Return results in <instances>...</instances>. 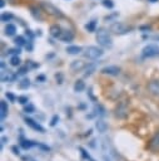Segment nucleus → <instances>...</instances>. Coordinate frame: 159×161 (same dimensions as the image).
I'll list each match as a JSON object with an SVG mask.
<instances>
[{
	"mask_svg": "<svg viewBox=\"0 0 159 161\" xmlns=\"http://www.w3.org/2000/svg\"><path fill=\"white\" fill-rule=\"evenodd\" d=\"M96 42L103 48H110L113 45L111 36H110L109 31L105 30V29H100V30L96 31Z\"/></svg>",
	"mask_w": 159,
	"mask_h": 161,
	"instance_id": "f257e3e1",
	"label": "nucleus"
},
{
	"mask_svg": "<svg viewBox=\"0 0 159 161\" xmlns=\"http://www.w3.org/2000/svg\"><path fill=\"white\" fill-rule=\"evenodd\" d=\"M103 54H104L103 49H101V48H98V47H94V45L88 47V48L85 49V52H84V57L88 58V59H91V60L100 58Z\"/></svg>",
	"mask_w": 159,
	"mask_h": 161,
	"instance_id": "f03ea898",
	"label": "nucleus"
},
{
	"mask_svg": "<svg viewBox=\"0 0 159 161\" xmlns=\"http://www.w3.org/2000/svg\"><path fill=\"white\" fill-rule=\"evenodd\" d=\"M141 55L143 58H153L159 55V47L155 44H148L146 47L143 48L141 50Z\"/></svg>",
	"mask_w": 159,
	"mask_h": 161,
	"instance_id": "7ed1b4c3",
	"label": "nucleus"
},
{
	"mask_svg": "<svg viewBox=\"0 0 159 161\" xmlns=\"http://www.w3.org/2000/svg\"><path fill=\"white\" fill-rule=\"evenodd\" d=\"M25 123L30 127V128H33L34 131H38V132H45V130H44V127L40 125V123H38L36 121H34L33 118H29V117H26L25 118Z\"/></svg>",
	"mask_w": 159,
	"mask_h": 161,
	"instance_id": "20e7f679",
	"label": "nucleus"
},
{
	"mask_svg": "<svg viewBox=\"0 0 159 161\" xmlns=\"http://www.w3.org/2000/svg\"><path fill=\"white\" fill-rule=\"evenodd\" d=\"M103 74H108V75H118L120 73V68L116 65H109V67H104L101 69Z\"/></svg>",
	"mask_w": 159,
	"mask_h": 161,
	"instance_id": "39448f33",
	"label": "nucleus"
},
{
	"mask_svg": "<svg viewBox=\"0 0 159 161\" xmlns=\"http://www.w3.org/2000/svg\"><path fill=\"white\" fill-rule=\"evenodd\" d=\"M148 89L153 96L159 97V80H151L148 83Z\"/></svg>",
	"mask_w": 159,
	"mask_h": 161,
	"instance_id": "423d86ee",
	"label": "nucleus"
},
{
	"mask_svg": "<svg viewBox=\"0 0 159 161\" xmlns=\"http://www.w3.org/2000/svg\"><path fill=\"white\" fill-rule=\"evenodd\" d=\"M149 148L153 150V151H158V150H159V131H158V132L154 135V137L150 140Z\"/></svg>",
	"mask_w": 159,
	"mask_h": 161,
	"instance_id": "0eeeda50",
	"label": "nucleus"
},
{
	"mask_svg": "<svg viewBox=\"0 0 159 161\" xmlns=\"http://www.w3.org/2000/svg\"><path fill=\"white\" fill-rule=\"evenodd\" d=\"M95 127H96V130H98L99 132L104 133V132L108 130V123L104 122L103 119H98V121L95 122Z\"/></svg>",
	"mask_w": 159,
	"mask_h": 161,
	"instance_id": "6e6552de",
	"label": "nucleus"
},
{
	"mask_svg": "<svg viewBox=\"0 0 159 161\" xmlns=\"http://www.w3.org/2000/svg\"><path fill=\"white\" fill-rule=\"evenodd\" d=\"M50 34L54 36V38H60L63 31H61V28L59 25H53L50 26Z\"/></svg>",
	"mask_w": 159,
	"mask_h": 161,
	"instance_id": "1a4fd4ad",
	"label": "nucleus"
},
{
	"mask_svg": "<svg viewBox=\"0 0 159 161\" xmlns=\"http://www.w3.org/2000/svg\"><path fill=\"white\" fill-rule=\"evenodd\" d=\"M8 103L5 102V101H1V103H0V111H1V114H0V118H1V121H4L5 119V117L8 116Z\"/></svg>",
	"mask_w": 159,
	"mask_h": 161,
	"instance_id": "9d476101",
	"label": "nucleus"
},
{
	"mask_svg": "<svg viewBox=\"0 0 159 161\" xmlns=\"http://www.w3.org/2000/svg\"><path fill=\"white\" fill-rule=\"evenodd\" d=\"M36 143H38V142H34V141H30V140H21L20 146H21L24 150H29V148L36 146Z\"/></svg>",
	"mask_w": 159,
	"mask_h": 161,
	"instance_id": "9b49d317",
	"label": "nucleus"
},
{
	"mask_svg": "<svg viewBox=\"0 0 159 161\" xmlns=\"http://www.w3.org/2000/svg\"><path fill=\"white\" fill-rule=\"evenodd\" d=\"M111 30L115 31V33H125V31H126V26L123 25V24L115 23V24L111 25Z\"/></svg>",
	"mask_w": 159,
	"mask_h": 161,
	"instance_id": "f8f14e48",
	"label": "nucleus"
},
{
	"mask_svg": "<svg viewBox=\"0 0 159 161\" xmlns=\"http://www.w3.org/2000/svg\"><path fill=\"white\" fill-rule=\"evenodd\" d=\"M16 33V26L14 24H8L5 26V34L9 35V36H13L14 34Z\"/></svg>",
	"mask_w": 159,
	"mask_h": 161,
	"instance_id": "ddd939ff",
	"label": "nucleus"
},
{
	"mask_svg": "<svg viewBox=\"0 0 159 161\" xmlns=\"http://www.w3.org/2000/svg\"><path fill=\"white\" fill-rule=\"evenodd\" d=\"M81 50H83V48L79 47V45H70V47L66 48V52L69 54H79Z\"/></svg>",
	"mask_w": 159,
	"mask_h": 161,
	"instance_id": "4468645a",
	"label": "nucleus"
},
{
	"mask_svg": "<svg viewBox=\"0 0 159 161\" xmlns=\"http://www.w3.org/2000/svg\"><path fill=\"white\" fill-rule=\"evenodd\" d=\"M84 63L81 62V60H74L71 64H70V68H71V70H80V69H83L84 68Z\"/></svg>",
	"mask_w": 159,
	"mask_h": 161,
	"instance_id": "2eb2a0df",
	"label": "nucleus"
},
{
	"mask_svg": "<svg viewBox=\"0 0 159 161\" xmlns=\"http://www.w3.org/2000/svg\"><path fill=\"white\" fill-rule=\"evenodd\" d=\"M85 89V83L81 80V79H78L75 83H74V91L75 92H83Z\"/></svg>",
	"mask_w": 159,
	"mask_h": 161,
	"instance_id": "dca6fc26",
	"label": "nucleus"
},
{
	"mask_svg": "<svg viewBox=\"0 0 159 161\" xmlns=\"http://www.w3.org/2000/svg\"><path fill=\"white\" fill-rule=\"evenodd\" d=\"M73 33L71 31H69V30H65V31H63V34H61V36H60V39L63 40V42H70L71 39H73Z\"/></svg>",
	"mask_w": 159,
	"mask_h": 161,
	"instance_id": "f3484780",
	"label": "nucleus"
},
{
	"mask_svg": "<svg viewBox=\"0 0 159 161\" xmlns=\"http://www.w3.org/2000/svg\"><path fill=\"white\" fill-rule=\"evenodd\" d=\"M95 28H96V21H95V20H91V21H89V23L85 25V29H86L89 33L95 31Z\"/></svg>",
	"mask_w": 159,
	"mask_h": 161,
	"instance_id": "a211bd4d",
	"label": "nucleus"
},
{
	"mask_svg": "<svg viewBox=\"0 0 159 161\" xmlns=\"http://www.w3.org/2000/svg\"><path fill=\"white\" fill-rule=\"evenodd\" d=\"M14 42H15V44H16L18 47H23V45H25V44H26V40H25V38H24V36H21V35L16 36Z\"/></svg>",
	"mask_w": 159,
	"mask_h": 161,
	"instance_id": "6ab92c4d",
	"label": "nucleus"
},
{
	"mask_svg": "<svg viewBox=\"0 0 159 161\" xmlns=\"http://www.w3.org/2000/svg\"><path fill=\"white\" fill-rule=\"evenodd\" d=\"M20 58L18 57V55H13L11 58H10V64L13 65V67H18V65H20Z\"/></svg>",
	"mask_w": 159,
	"mask_h": 161,
	"instance_id": "aec40b11",
	"label": "nucleus"
},
{
	"mask_svg": "<svg viewBox=\"0 0 159 161\" xmlns=\"http://www.w3.org/2000/svg\"><path fill=\"white\" fill-rule=\"evenodd\" d=\"M30 87V80L29 79H23L20 83H19V88L20 89H28Z\"/></svg>",
	"mask_w": 159,
	"mask_h": 161,
	"instance_id": "412c9836",
	"label": "nucleus"
},
{
	"mask_svg": "<svg viewBox=\"0 0 159 161\" xmlns=\"http://www.w3.org/2000/svg\"><path fill=\"white\" fill-rule=\"evenodd\" d=\"M79 151L81 152V155H83V157H84L85 160H89V161H94V158H91V157H90V155H89V153H88V152H86V151H85L83 147H79Z\"/></svg>",
	"mask_w": 159,
	"mask_h": 161,
	"instance_id": "4be33fe9",
	"label": "nucleus"
},
{
	"mask_svg": "<svg viewBox=\"0 0 159 161\" xmlns=\"http://www.w3.org/2000/svg\"><path fill=\"white\" fill-rule=\"evenodd\" d=\"M13 19V15L10 13H3L1 14V21H10Z\"/></svg>",
	"mask_w": 159,
	"mask_h": 161,
	"instance_id": "5701e85b",
	"label": "nucleus"
},
{
	"mask_svg": "<svg viewBox=\"0 0 159 161\" xmlns=\"http://www.w3.org/2000/svg\"><path fill=\"white\" fill-rule=\"evenodd\" d=\"M18 102H19L20 104H24V106H25V104L29 103V98H28L26 96H19V97H18Z\"/></svg>",
	"mask_w": 159,
	"mask_h": 161,
	"instance_id": "b1692460",
	"label": "nucleus"
},
{
	"mask_svg": "<svg viewBox=\"0 0 159 161\" xmlns=\"http://www.w3.org/2000/svg\"><path fill=\"white\" fill-rule=\"evenodd\" d=\"M35 111V107L31 104V103H28L25 107H24V112L25 113H33Z\"/></svg>",
	"mask_w": 159,
	"mask_h": 161,
	"instance_id": "393cba45",
	"label": "nucleus"
},
{
	"mask_svg": "<svg viewBox=\"0 0 159 161\" xmlns=\"http://www.w3.org/2000/svg\"><path fill=\"white\" fill-rule=\"evenodd\" d=\"M58 122H59V116H58V114H54V116L51 117V119H50V126L54 127V126H56Z\"/></svg>",
	"mask_w": 159,
	"mask_h": 161,
	"instance_id": "a878e982",
	"label": "nucleus"
},
{
	"mask_svg": "<svg viewBox=\"0 0 159 161\" xmlns=\"http://www.w3.org/2000/svg\"><path fill=\"white\" fill-rule=\"evenodd\" d=\"M94 70H95V67H94V65H89V67L86 68V72L84 73V75H85V77H89Z\"/></svg>",
	"mask_w": 159,
	"mask_h": 161,
	"instance_id": "bb28decb",
	"label": "nucleus"
},
{
	"mask_svg": "<svg viewBox=\"0 0 159 161\" xmlns=\"http://www.w3.org/2000/svg\"><path fill=\"white\" fill-rule=\"evenodd\" d=\"M8 53L9 54H14V55H19L20 54V49L19 48H13V49H9Z\"/></svg>",
	"mask_w": 159,
	"mask_h": 161,
	"instance_id": "cd10ccee",
	"label": "nucleus"
},
{
	"mask_svg": "<svg viewBox=\"0 0 159 161\" xmlns=\"http://www.w3.org/2000/svg\"><path fill=\"white\" fill-rule=\"evenodd\" d=\"M103 5L110 9V8H113V5H114V4H113V1H111V0H104V1H103Z\"/></svg>",
	"mask_w": 159,
	"mask_h": 161,
	"instance_id": "c85d7f7f",
	"label": "nucleus"
},
{
	"mask_svg": "<svg viewBox=\"0 0 159 161\" xmlns=\"http://www.w3.org/2000/svg\"><path fill=\"white\" fill-rule=\"evenodd\" d=\"M28 72V67H21L20 69H19V72H18V74H20V75H23V74H25Z\"/></svg>",
	"mask_w": 159,
	"mask_h": 161,
	"instance_id": "c756f323",
	"label": "nucleus"
},
{
	"mask_svg": "<svg viewBox=\"0 0 159 161\" xmlns=\"http://www.w3.org/2000/svg\"><path fill=\"white\" fill-rule=\"evenodd\" d=\"M36 146H39L41 150H44V151H49L50 148L48 147V146H45V145H43V143H36Z\"/></svg>",
	"mask_w": 159,
	"mask_h": 161,
	"instance_id": "7c9ffc66",
	"label": "nucleus"
},
{
	"mask_svg": "<svg viewBox=\"0 0 159 161\" xmlns=\"http://www.w3.org/2000/svg\"><path fill=\"white\" fill-rule=\"evenodd\" d=\"M6 141H8V137L3 136V137H1V142H0V148H1V150H3V146H4V143H5Z\"/></svg>",
	"mask_w": 159,
	"mask_h": 161,
	"instance_id": "2f4dec72",
	"label": "nucleus"
},
{
	"mask_svg": "<svg viewBox=\"0 0 159 161\" xmlns=\"http://www.w3.org/2000/svg\"><path fill=\"white\" fill-rule=\"evenodd\" d=\"M6 97L10 99V102H14V101H15V97H14V94H11V93H9V92L6 93Z\"/></svg>",
	"mask_w": 159,
	"mask_h": 161,
	"instance_id": "473e14b6",
	"label": "nucleus"
},
{
	"mask_svg": "<svg viewBox=\"0 0 159 161\" xmlns=\"http://www.w3.org/2000/svg\"><path fill=\"white\" fill-rule=\"evenodd\" d=\"M11 150L14 151V153H15V155H19V153H20V152H19V148H18L16 146H13V147H11Z\"/></svg>",
	"mask_w": 159,
	"mask_h": 161,
	"instance_id": "72a5a7b5",
	"label": "nucleus"
},
{
	"mask_svg": "<svg viewBox=\"0 0 159 161\" xmlns=\"http://www.w3.org/2000/svg\"><path fill=\"white\" fill-rule=\"evenodd\" d=\"M36 80H41V82H44V80H45V77H44V75H39V77H36Z\"/></svg>",
	"mask_w": 159,
	"mask_h": 161,
	"instance_id": "f704fd0d",
	"label": "nucleus"
},
{
	"mask_svg": "<svg viewBox=\"0 0 159 161\" xmlns=\"http://www.w3.org/2000/svg\"><path fill=\"white\" fill-rule=\"evenodd\" d=\"M4 5H5V3H4V0H0V6H1V8H3V6H4Z\"/></svg>",
	"mask_w": 159,
	"mask_h": 161,
	"instance_id": "c9c22d12",
	"label": "nucleus"
},
{
	"mask_svg": "<svg viewBox=\"0 0 159 161\" xmlns=\"http://www.w3.org/2000/svg\"><path fill=\"white\" fill-rule=\"evenodd\" d=\"M148 1H150V3H156L158 0H148Z\"/></svg>",
	"mask_w": 159,
	"mask_h": 161,
	"instance_id": "e433bc0d",
	"label": "nucleus"
}]
</instances>
